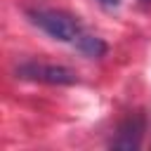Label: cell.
Masks as SVG:
<instances>
[{
    "instance_id": "8992f818",
    "label": "cell",
    "mask_w": 151,
    "mask_h": 151,
    "mask_svg": "<svg viewBox=\"0 0 151 151\" xmlns=\"http://www.w3.org/2000/svg\"><path fill=\"white\" fill-rule=\"evenodd\" d=\"M144 2H151V0H144Z\"/></svg>"
},
{
    "instance_id": "6da1fadb",
    "label": "cell",
    "mask_w": 151,
    "mask_h": 151,
    "mask_svg": "<svg viewBox=\"0 0 151 151\" xmlns=\"http://www.w3.org/2000/svg\"><path fill=\"white\" fill-rule=\"evenodd\" d=\"M26 17H28V21L33 24V26H38L42 33H47L50 38H54V40H59V42H68V45H78L80 40H83V35L87 33V28L73 17V14H68V12H64V9H42V7H38V9H28L26 12Z\"/></svg>"
},
{
    "instance_id": "5b68a950",
    "label": "cell",
    "mask_w": 151,
    "mask_h": 151,
    "mask_svg": "<svg viewBox=\"0 0 151 151\" xmlns=\"http://www.w3.org/2000/svg\"><path fill=\"white\" fill-rule=\"evenodd\" d=\"M104 9H116V7H120L123 5V0H97Z\"/></svg>"
},
{
    "instance_id": "7a4b0ae2",
    "label": "cell",
    "mask_w": 151,
    "mask_h": 151,
    "mask_svg": "<svg viewBox=\"0 0 151 151\" xmlns=\"http://www.w3.org/2000/svg\"><path fill=\"white\" fill-rule=\"evenodd\" d=\"M17 78L21 80H31V83H45V85H76L78 83V73L68 66L61 64H47V61H21L14 68Z\"/></svg>"
},
{
    "instance_id": "3957f363",
    "label": "cell",
    "mask_w": 151,
    "mask_h": 151,
    "mask_svg": "<svg viewBox=\"0 0 151 151\" xmlns=\"http://www.w3.org/2000/svg\"><path fill=\"white\" fill-rule=\"evenodd\" d=\"M144 132H146L144 113H130L125 120H120V125L116 130V137L111 139V146L113 149H125V151L139 149L142 139H144Z\"/></svg>"
},
{
    "instance_id": "277c9868",
    "label": "cell",
    "mask_w": 151,
    "mask_h": 151,
    "mask_svg": "<svg viewBox=\"0 0 151 151\" xmlns=\"http://www.w3.org/2000/svg\"><path fill=\"white\" fill-rule=\"evenodd\" d=\"M76 50L80 52V54H85L87 59H101L104 54H106V42L99 38V35H92L90 31L83 35V40L76 45Z\"/></svg>"
}]
</instances>
